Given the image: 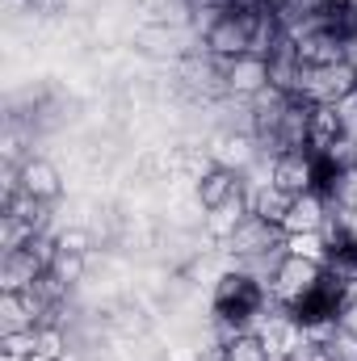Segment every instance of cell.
<instances>
[{
    "label": "cell",
    "mask_w": 357,
    "mask_h": 361,
    "mask_svg": "<svg viewBox=\"0 0 357 361\" xmlns=\"http://www.w3.org/2000/svg\"><path fill=\"white\" fill-rule=\"evenodd\" d=\"M282 252H290V257H303V261H315V265H324V269H328V235H324V231L286 235Z\"/></svg>",
    "instance_id": "5bb4252c"
},
{
    "label": "cell",
    "mask_w": 357,
    "mask_h": 361,
    "mask_svg": "<svg viewBox=\"0 0 357 361\" xmlns=\"http://www.w3.org/2000/svg\"><path fill=\"white\" fill-rule=\"evenodd\" d=\"M30 361H63V357H55V353H34Z\"/></svg>",
    "instance_id": "603a6c76"
},
{
    "label": "cell",
    "mask_w": 357,
    "mask_h": 361,
    "mask_svg": "<svg viewBox=\"0 0 357 361\" xmlns=\"http://www.w3.org/2000/svg\"><path fill=\"white\" fill-rule=\"evenodd\" d=\"M51 277L63 286V290H72L80 277H85V257L80 252H63V248H55V257H51Z\"/></svg>",
    "instance_id": "2e32d148"
},
{
    "label": "cell",
    "mask_w": 357,
    "mask_h": 361,
    "mask_svg": "<svg viewBox=\"0 0 357 361\" xmlns=\"http://www.w3.org/2000/svg\"><path fill=\"white\" fill-rule=\"evenodd\" d=\"M38 353H55V357H63L59 328H38Z\"/></svg>",
    "instance_id": "44dd1931"
},
{
    "label": "cell",
    "mask_w": 357,
    "mask_h": 361,
    "mask_svg": "<svg viewBox=\"0 0 357 361\" xmlns=\"http://www.w3.org/2000/svg\"><path fill=\"white\" fill-rule=\"evenodd\" d=\"M324 265H315V261H303V257H290V252H282L277 257V265H273V281H269V294L277 298V307H286V302H294L298 294H307L320 277H324Z\"/></svg>",
    "instance_id": "277c9868"
},
{
    "label": "cell",
    "mask_w": 357,
    "mask_h": 361,
    "mask_svg": "<svg viewBox=\"0 0 357 361\" xmlns=\"http://www.w3.org/2000/svg\"><path fill=\"white\" fill-rule=\"evenodd\" d=\"M328 202H332V210H357V169L337 177V185L328 189Z\"/></svg>",
    "instance_id": "e0dca14e"
},
{
    "label": "cell",
    "mask_w": 357,
    "mask_h": 361,
    "mask_svg": "<svg viewBox=\"0 0 357 361\" xmlns=\"http://www.w3.org/2000/svg\"><path fill=\"white\" fill-rule=\"evenodd\" d=\"M265 8H240V4H219L210 25H206V55L231 63L240 55H253L261 51V38H265Z\"/></svg>",
    "instance_id": "7a4b0ae2"
},
{
    "label": "cell",
    "mask_w": 357,
    "mask_h": 361,
    "mask_svg": "<svg viewBox=\"0 0 357 361\" xmlns=\"http://www.w3.org/2000/svg\"><path fill=\"white\" fill-rule=\"evenodd\" d=\"M290 193L286 189H277L273 180H265V185H257V189H248V210L253 214H261V219H269V223H282V214L290 210Z\"/></svg>",
    "instance_id": "4fadbf2b"
},
{
    "label": "cell",
    "mask_w": 357,
    "mask_h": 361,
    "mask_svg": "<svg viewBox=\"0 0 357 361\" xmlns=\"http://www.w3.org/2000/svg\"><path fill=\"white\" fill-rule=\"evenodd\" d=\"M223 80H227V92H236V97H257V92H265L273 80H269V59L265 55H240V59H231V63H223Z\"/></svg>",
    "instance_id": "ba28073f"
},
{
    "label": "cell",
    "mask_w": 357,
    "mask_h": 361,
    "mask_svg": "<svg viewBox=\"0 0 357 361\" xmlns=\"http://www.w3.org/2000/svg\"><path fill=\"white\" fill-rule=\"evenodd\" d=\"M55 248H63V252H80V257H89V235H85L80 227H68V231H59V235H55Z\"/></svg>",
    "instance_id": "ac0fdd59"
},
{
    "label": "cell",
    "mask_w": 357,
    "mask_h": 361,
    "mask_svg": "<svg viewBox=\"0 0 357 361\" xmlns=\"http://www.w3.org/2000/svg\"><path fill=\"white\" fill-rule=\"evenodd\" d=\"M337 328H341V336L349 341V345H357V298L341 311V319H337Z\"/></svg>",
    "instance_id": "ffe728a7"
},
{
    "label": "cell",
    "mask_w": 357,
    "mask_h": 361,
    "mask_svg": "<svg viewBox=\"0 0 357 361\" xmlns=\"http://www.w3.org/2000/svg\"><path fill=\"white\" fill-rule=\"evenodd\" d=\"M273 185L286 189L290 197L298 193H311L315 189V152H290V156H277L273 160ZM320 193V189H315Z\"/></svg>",
    "instance_id": "9c48e42d"
},
{
    "label": "cell",
    "mask_w": 357,
    "mask_h": 361,
    "mask_svg": "<svg viewBox=\"0 0 357 361\" xmlns=\"http://www.w3.org/2000/svg\"><path fill=\"white\" fill-rule=\"evenodd\" d=\"M244 214H248V197H236V202H227V206L206 210V235H210V240H219V244H227V240H231V231L244 223Z\"/></svg>",
    "instance_id": "7c38bea8"
},
{
    "label": "cell",
    "mask_w": 357,
    "mask_h": 361,
    "mask_svg": "<svg viewBox=\"0 0 357 361\" xmlns=\"http://www.w3.org/2000/svg\"><path fill=\"white\" fill-rule=\"evenodd\" d=\"M236 197H248V185H244V173L231 169V164H210L206 173H198V202L202 210H214V206H227Z\"/></svg>",
    "instance_id": "8992f818"
},
{
    "label": "cell",
    "mask_w": 357,
    "mask_h": 361,
    "mask_svg": "<svg viewBox=\"0 0 357 361\" xmlns=\"http://www.w3.org/2000/svg\"><path fill=\"white\" fill-rule=\"evenodd\" d=\"M328 219H332V202L311 189V193H298L290 202V210L282 214L277 227H282V235H307V231H324Z\"/></svg>",
    "instance_id": "52a82bcc"
},
{
    "label": "cell",
    "mask_w": 357,
    "mask_h": 361,
    "mask_svg": "<svg viewBox=\"0 0 357 361\" xmlns=\"http://www.w3.org/2000/svg\"><path fill=\"white\" fill-rule=\"evenodd\" d=\"M345 135H349V126L341 122L337 105L315 101V105H311V118H307V152H328V147H337Z\"/></svg>",
    "instance_id": "8fae6325"
},
{
    "label": "cell",
    "mask_w": 357,
    "mask_h": 361,
    "mask_svg": "<svg viewBox=\"0 0 357 361\" xmlns=\"http://www.w3.org/2000/svg\"><path fill=\"white\" fill-rule=\"evenodd\" d=\"M265 307H269V290L261 286V277H253L248 269H227L214 281L210 311H214V319L227 328V336L253 332V328L265 319Z\"/></svg>",
    "instance_id": "6da1fadb"
},
{
    "label": "cell",
    "mask_w": 357,
    "mask_h": 361,
    "mask_svg": "<svg viewBox=\"0 0 357 361\" xmlns=\"http://www.w3.org/2000/svg\"><path fill=\"white\" fill-rule=\"evenodd\" d=\"M303 25L328 34L332 42H341L349 51V47H357V0H320Z\"/></svg>",
    "instance_id": "5b68a950"
},
{
    "label": "cell",
    "mask_w": 357,
    "mask_h": 361,
    "mask_svg": "<svg viewBox=\"0 0 357 361\" xmlns=\"http://www.w3.org/2000/svg\"><path fill=\"white\" fill-rule=\"evenodd\" d=\"M139 4H143V8H147V13H156V17H160V13H164V8H169V4H173V0H139Z\"/></svg>",
    "instance_id": "7402d4cb"
},
{
    "label": "cell",
    "mask_w": 357,
    "mask_h": 361,
    "mask_svg": "<svg viewBox=\"0 0 357 361\" xmlns=\"http://www.w3.org/2000/svg\"><path fill=\"white\" fill-rule=\"evenodd\" d=\"M282 361H303V357H282Z\"/></svg>",
    "instance_id": "cb8c5ba5"
},
{
    "label": "cell",
    "mask_w": 357,
    "mask_h": 361,
    "mask_svg": "<svg viewBox=\"0 0 357 361\" xmlns=\"http://www.w3.org/2000/svg\"><path fill=\"white\" fill-rule=\"evenodd\" d=\"M353 76H357V55H353Z\"/></svg>",
    "instance_id": "d4e9b609"
},
{
    "label": "cell",
    "mask_w": 357,
    "mask_h": 361,
    "mask_svg": "<svg viewBox=\"0 0 357 361\" xmlns=\"http://www.w3.org/2000/svg\"><path fill=\"white\" fill-rule=\"evenodd\" d=\"M332 105H337V114H341V122L349 126V135H357V85H353L349 92H345V97H337Z\"/></svg>",
    "instance_id": "d6986e66"
},
{
    "label": "cell",
    "mask_w": 357,
    "mask_h": 361,
    "mask_svg": "<svg viewBox=\"0 0 357 361\" xmlns=\"http://www.w3.org/2000/svg\"><path fill=\"white\" fill-rule=\"evenodd\" d=\"M353 361H357V357H353Z\"/></svg>",
    "instance_id": "484cf974"
},
{
    "label": "cell",
    "mask_w": 357,
    "mask_h": 361,
    "mask_svg": "<svg viewBox=\"0 0 357 361\" xmlns=\"http://www.w3.org/2000/svg\"><path fill=\"white\" fill-rule=\"evenodd\" d=\"M282 244H286L282 227L248 210V214H244V223L231 231V240H227L223 248H227L236 261H265V257H273V252H282Z\"/></svg>",
    "instance_id": "3957f363"
},
{
    "label": "cell",
    "mask_w": 357,
    "mask_h": 361,
    "mask_svg": "<svg viewBox=\"0 0 357 361\" xmlns=\"http://www.w3.org/2000/svg\"><path fill=\"white\" fill-rule=\"evenodd\" d=\"M223 361H273L257 332H236L223 341Z\"/></svg>",
    "instance_id": "9a60e30c"
},
{
    "label": "cell",
    "mask_w": 357,
    "mask_h": 361,
    "mask_svg": "<svg viewBox=\"0 0 357 361\" xmlns=\"http://www.w3.org/2000/svg\"><path fill=\"white\" fill-rule=\"evenodd\" d=\"M17 185H21V193H30V197H38V202H59V193H63V177H59V169L51 164V160H25V164H17Z\"/></svg>",
    "instance_id": "30bf717a"
}]
</instances>
